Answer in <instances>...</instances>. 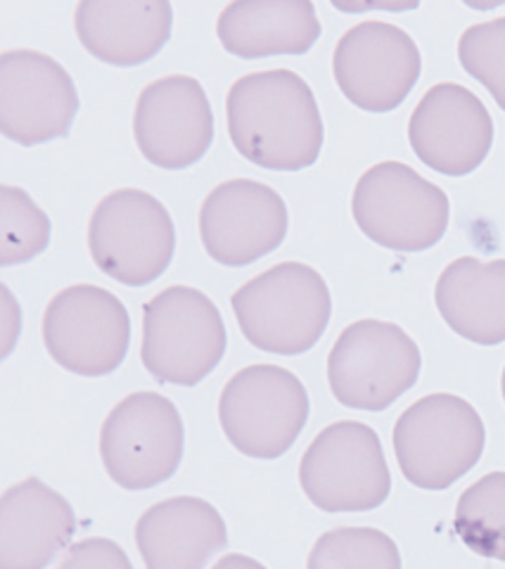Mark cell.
Returning <instances> with one entry per match:
<instances>
[{
    "mask_svg": "<svg viewBox=\"0 0 505 569\" xmlns=\"http://www.w3.org/2000/svg\"><path fill=\"white\" fill-rule=\"evenodd\" d=\"M306 569H402V556L380 529L339 527L314 543Z\"/></svg>",
    "mask_w": 505,
    "mask_h": 569,
    "instance_id": "obj_23",
    "label": "cell"
},
{
    "mask_svg": "<svg viewBox=\"0 0 505 569\" xmlns=\"http://www.w3.org/2000/svg\"><path fill=\"white\" fill-rule=\"evenodd\" d=\"M454 525L473 553L505 560V472L484 475L461 493Z\"/></svg>",
    "mask_w": 505,
    "mask_h": 569,
    "instance_id": "obj_22",
    "label": "cell"
},
{
    "mask_svg": "<svg viewBox=\"0 0 505 569\" xmlns=\"http://www.w3.org/2000/svg\"><path fill=\"white\" fill-rule=\"evenodd\" d=\"M226 347L221 311L200 290L174 284L142 307L140 361L159 382L200 385L221 363Z\"/></svg>",
    "mask_w": 505,
    "mask_h": 569,
    "instance_id": "obj_3",
    "label": "cell"
},
{
    "mask_svg": "<svg viewBox=\"0 0 505 569\" xmlns=\"http://www.w3.org/2000/svg\"><path fill=\"white\" fill-rule=\"evenodd\" d=\"M88 249L105 276L126 288H146L171 266L176 252L171 213L146 190H115L90 217Z\"/></svg>",
    "mask_w": 505,
    "mask_h": 569,
    "instance_id": "obj_6",
    "label": "cell"
},
{
    "mask_svg": "<svg viewBox=\"0 0 505 569\" xmlns=\"http://www.w3.org/2000/svg\"><path fill=\"white\" fill-rule=\"evenodd\" d=\"M501 391H503V401H505V368H503V378H501Z\"/></svg>",
    "mask_w": 505,
    "mask_h": 569,
    "instance_id": "obj_28",
    "label": "cell"
},
{
    "mask_svg": "<svg viewBox=\"0 0 505 569\" xmlns=\"http://www.w3.org/2000/svg\"><path fill=\"white\" fill-rule=\"evenodd\" d=\"M458 60L505 112V17L467 27L458 41Z\"/></svg>",
    "mask_w": 505,
    "mask_h": 569,
    "instance_id": "obj_25",
    "label": "cell"
},
{
    "mask_svg": "<svg viewBox=\"0 0 505 569\" xmlns=\"http://www.w3.org/2000/svg\"><path fill=\"white\" fill-rule=\"evenodd\" d=\"M423 356L410 335L387 320H356L328 356L333 397L356 411H385L418 382Z\"/></svg>",
    "mask_w": 505,
    "mask_h": 569,
    "instance_id": "obj_8",
    "label": "cell"
},
{
    "mask_svg": "<svg viewBox=\"0 0 505 569\" xmlns=\"http://www.w3.org/2000/svg\"><path fill=\"white\" fill-rule=\"evenodd\" d=\"M216 36L240 60L304 56L318 41L320 22L309 0H240L221 10Z\"/></svg>",
    "mask_w": 505,
    "mask_h": 569,
    "instance_id": "obj_19",
    "label": "cell"
},
{
    "mask_svg": "<svg viewBox=\"0 0 505 569\" xmlns=\"http://www.w3.org/2000/svg\"><path fill=\"white\" fill-rule=\"evenodd\" d=\"M408 142L425 167L461 178L489 157L494 119L471 88L437 83L410 114Z\"/></svg>",
    "mask_w": 505,
    "mask_h": 569,
    "instance_id": "obj_16",
    "label": "cell"
},
{
    "mask_svg": "<svg viewBox=\"0 0 505 569\" xmlns=\"http://www.w3.org/2000/svg\"><path fill=\"white\" fill-rule=\"evenodd\" d=\"M50 219L29 192L0 186V266L27 263L50 242Z\"/></svg>",
    "mask_w": 505,
    "mask_h": 569,
    "instance_id": "obj_24",
    "label": "cell"
},
{
    "mask_svg": "<svg viewBox=\"0 0 505 569\" xmlns=\"http://www.w3.org/2000/svg\"><path fill=\"white\" fill-rule=\"evenodd\" d=\"M43 345L52 361L75 376H110L129 353V311L119 297L96 284H71L50 299Z\"/></svg>",
    "mask_w": 505,
    "mask_h": 569,
    "instance_id": "obj_11",
    "label": "cell"
},
{
    "mask_svg": "<svg viewBox=\"0 0 505 569\" xmlns=\"http://www.w3.org/2000/svg\"><path fill=\"white\" fill-rule=\"evenodd\" d=\"M245 340L268 353L297 356L318 345L333 316L328 282L299 261H285L245 282L230 299Z\"/></svg>",
    "mask_w": 505,
    "mask_h": 569,
    "instance_id": "obj_2",
    "label": "cell"
},
{
    "mask_svg": "<svg viewBox=\"0 0 505 569\" xmlns=\"http://www.w3.org/2000/svg\"><path fill=\"white\" fill-rule=\"evenodd\" d=\"M486 430L475 406L456 395H429L394 425V453L413 487L444 491L471 472L484 453Z\"/></svg>",
    "mask_w": 505,
    "mask_h": 569,
    "instance_id": "obj_4",
    "label": "cell"
},
{
    "mask_svg": "<svg viewBox=\"0 0 505 569\" xmlns=\"http://www.w3.org/2000/svg\"><path fill=\"white\" fill-rule=\"evenodd\" d=\"M75 533L77 515L67 498L29 477L0 501V569H46Z\"/></svg>",
    "mask_w": 505,
    "mask_h": 569,
    "instance_id": "obj_17",
    "label": "cell"
},
{
    "mask_svg": "<svg viewBox=\"0 0 505 569\" xmlns=\"http://www.w3.org/2000/svg\"><path fill=\"white\" fill-rule=\"evenodd\" d=\"M136 543L148 569H205L228 546V529L211 503L176 496L140 515Z\"/></svg>",
    "mask_w": 505,
    "mask_h": 569,
    "instance_id": "obj_18",
    "label": "cell"
},
{
    "mask_svg": "<svg viewBox=\"0 0 505 569\" xmlns=\"http://www.w3.org/2000/svg\"><path fill=\"white\" fill-rule=\"evenodd\" d=\"M79 112L69 71L46 52L17 48L0 56V131L33 148L65 138Z\"/></svg>",
    "mask_w": 505,
    "mask_h": 569,
    "instance_id": "obj_12",
    "label": "cell"
},
{
    "mask_svg": "<svg viewBox=\"0 0 505 569\" xmlns=\"http://www.w3.org/2000/svg\"><path fill=\"white\" fill-rule=\"evenodd\" d=\"M299 485L326 512H368L392 491L385 451L373 427L354 420L318 432L299 462Z\"/></svg>",
    "mask_w": 505,
    "mask_h": 569,
    "instance_id": "obj_10",
    "label": "cell"
},
{
    "mask_svg": "<svg viewBox=\"0 0 505 569\" xmlns=\"http://www.w3.org/2000/svg\"><path fill=\"white\" fill-rule=\"evenodd\" d=\"M354 221L368 240L392 252H425L448 228V194L404 162H380L358 178Z\"/></svg>",
    "mask_w": 505,
    "mask_h": 569,
    "instance_id": "obj_5",
    "label": "cell"
},
{
    "mask_svg": "<svg viewBox=\"0 0 505 569\" xmlns=\"http://www.w3.org/2000/svg\"><path fill=\"white\" fill-rule=\"evenodd\" d=\"M309 391L280 366L238 370L219 399V422L228 441L247 458L276 460L295 447L309 420Z\"/></svg>",
    "mask_w": 505,
    "mask_h": 569,
    "instance_id": "obj_7",
    "label": "cell"
},
{
    "mask_svg": "<svg viewBox=\"0 0 505 569\" xmlns=\"http://www.w3.org/2000/svg\"><path fill=\"white\" fill-rule=\"evenodd\" d=\"M423 71L416 41L389 22H360L335 46L333 74L345 98L366 112L399 107Z\"/></svg>",
    "mask_w": 505,
    "mask_h": 569,
    "instance_id": "obj_13",
    "label": "cell"
},
{
    "mask_svg": "<svg viewBox=\"0 0 505 569\" xmlns=\"http://www.w3.org/2000/svg\"><path fill=\"white\" fill-rule=\"evenodd\" d=\"M444 323L463 340L496 347L505 342V259L461 257L442 271L435 288Z\"/></svg>",
    "mask_w": 505,
    "mask_h": 569,
    "instance_id": "obj_21",
    "label": "cell"
},
{
    "mask_svg": "<svg viewBox=\"0 0 505 569\" xmlns=\"http://www.w3.org/2000/svg\"><path fill=\"white\" fill-rule=\"evenodd\" d=\"M226 119L236 150L268 171H301L316 164L326 140L311 86L290 69L238 79L228 91Z\"/></svg>",
    "mask_w": 505,
    "mask_h": 569,
    "instance_id": "obj_1",
    "label": "cell"
},
{
    "mask_svg": "<svg viewBox=\"0 0 505 569\" xmlns=\"http://www.w3.org/2000/svg\"><path fill=\"white\" fill-rule=\"evenodd\" d=\"M211 569H266V567L255 558L230 553V556H224Z\"/></svg>",
    "mask_w": 505,
    "mask_h": 569,
    "instance_id": "obj_27",
    "label": "cell"
},
{
    "mask_svg": "<svg viewBox=\"0 0 505 569\" xmlns=\"http://www.w3.org/2000/svg\"><path fill=\"white\" fill-rule=\"evenodd\" d=\"M58 569H133V565L119 543L93 537L71 546Z\"/></svg>",
    "mask_w": 505,
    "mask_h": 569,
    "instance_id": "obj_26",
    "label": "cell"
},
{
    "mask_svg": "<svg viewBox=\"0 0 505 569\" xmlns=\"http://www.w3.org/2000/svg\"><path fill=\"white\" fill-rule=\"evenodd\" d=\"M133 136L140 154L159 169L180 171L200 162L214 142V112L202 83L174 74L142 88Z\"/></svg>",
    "mask_w": 505,
    "mask_h": 569,
    "instance_id": "obj_15",
    "label": "cell"
},
{
    "mask_svg": "<svg viewBox=\"0 0 505 569\" xmlns=\"http://www.w3.org/2000/svg\"><path fill=\"white\" fill-rule=\"evenodd\" d=\"M184 418L155 391H136L119 401L100 430L102 466L115 485L129 491L165 485L184 460Z\"/></svg>",
    "mask_w": 505,
    "mask_h": 569,
    "instance_id": "obj_9",
    "label": "cell"
},
{
    "mask_svg": "<svg viewBox=\"0 0 505 569\" xmlns=\"http://www.w3.org/2000/svg\"><path fill=\"white\" fill-rule=\"evenodd\" d=\"M77 33L96 60L115 67H138L152 60L171 39L174 10L157 3H98L77 8Z\"/></svg>",
    "mask_w": 505,
    "mask_h": 569,
    "instance_id": "obj_20",
    "label": "cell"
},
{
    "mask_svg": "<svg viewBox=\"0 0 505 569\" xmlns=\"http://www.w3.org/2000/svg\"><path fill=\"white\" fill-rule=\"evenodd\" d=\"M287 223L290 219L280 194L249 178L216 186L200 209V238L207 254L228 269H242L278 249Z\"/></svg>",
    "mask_w": 505,
    "mask_h": 569,
    "instance_id": "obj_14",
    "label": "cell"
}]
</instances>
